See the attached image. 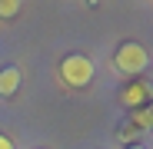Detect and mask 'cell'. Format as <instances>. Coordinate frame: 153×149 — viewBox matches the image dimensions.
<instances>
[{
	"instance_id": "3",
	"label": "cell",
	"mask_w": 153,
	"mask_h": 149,
	"mask_svg": "<svg viewBox=\"0 0 153 149\" xmlns=\"http://www.w3.org/2000/svg\"><path fill=\"white\" fill-rule=\"evenodd\" d=\"M20 90V70L17 66H4L0 70V96H13Z\"/></svg>"
},
{
	"instance_id": "5",
	"label": "cell",
	"mask_w": 153,
	"mask_h": 149,
	"mask_svg": "<svg viewBox=\"0 0 153 149\" xmlns=\"http://www.w3.org/2000/svg\"><path fill=\"white\" fill-rule=\"evenodd\" d=\"M137 123H140V126H150V129H153V103H150L143 113H137Z\"/></svg>"
},
{
	"instance_id": "2",
	"label": "cell",
	"mask_w": 153,
	"mask_h": 149,
	"mask_svg": "<svg viewBox=\"0 0 153 149\" xmlns=\"http://www.w3.org/2000/svg\"><path fill=\"white\" fill-rule=\"evenodd\" d=\"M146 63H150V53H146L140 43H133V40L120 43V46H117V53H113V66H117L120 73H126V76H137V73H143Z\"/></svg>"
},
{
	"instance_id": "4",
	"label": "cell",
	"mask_w": 153,
	"mask_h": 149,
	"mask_svg": "<svg viewBox=\"0 0 153 149\" xmlns=\"http://www.w3.org/2000/svg\"><path fill=\"white\" fill-rule=\"evenodd\" d=\"M20 13V0H0V20H10Z\"/></svg>"
},
{
	"instance_id": "6",
	"label": "cell",
	"mask_w": 153,
	"mask_h": 149,
	"mask_svg": "<svg viewBox=\"0 0 153 149\" xmlns=\"http://www.w3.org/2000/svg\"><path fill=\"white\" fill-rule=\"evenodd\" d=\"M123 96H126V99H130V103H133V99H137V103H140V99L146 96V90H143V86H130V90H126Z\"/></svg>"
},
{
	"instance_id": "7",
	"label": "cell",
	"mask_w": 153,
	"mask_h": 149,
	"mask_svg": "<svg viewBox=\"0 0 153 149\" xmlns=\"http://www.w3.org/2000/svg\"><path fill=\"white\" fill-rule=\"evenodd\" d=\"M0 149H13V139H10V136H4V133H0Z\"/></svg>"
},
{
	"instance_id": "8",
	"label": "cell",
	"mask_w": 153,
	"mask_h": 149,
	"mask_svg": "<svg viewBox=\"0 0 153 149\" xmlns=\"http://www.w3.org/2000/svg\"><path fill=\"white\" fill-rule=\"evenodd\" d=\"M126 149H143V146H126Z\"/></svg>"
},
{
	"instance_id": "1",
	"label": "cell",
	"mask_w": 153,
	"mask_h": 149,
	"mask_svg": "<svg viewBox=\"0 0 153 149\" xmlns=\"http://www.w3.org/2000/svg\"><path fill=\"white\" fill-rule=\"evenodd\" d=\"M93 73H97V66H93V60L90 57H83V53H70V57H63V63H60V76H63V83L67 86H90L93 83Z\"/></svg>"
}]
</instances>
